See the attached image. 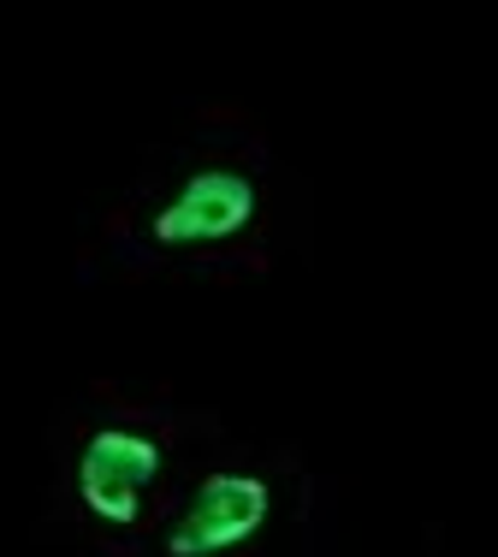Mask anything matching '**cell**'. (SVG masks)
<instances>
[{"label": "cell", "instance_id": "6da1fadb", "mask_svg": "<svg viewBox=\"0 0 498 557\" xmlns=\"http://www.w3.org/2000/svg\"><path fill=\"white\" fill-rule=\"evenodd\" d=\"M166 474H173V457L149 428V416H96L72 450V504L108 540L149 534L161 516Z\"/></svg>", "mask_w": 498, "mask_h": 557}, {"label": "cell", "instance_id": "7a4b0ae2", "mask_svg": "<svg viewBox=\"0 0 498 557\" xmlns=\"http://www.w3.org/2000/svg\"><path fill=\"white\" fill-rule=\"evenodd\" d=\"M261 225V172L244 154H208L190 161L161 190L142 220H130V237L149 244L154 256H220L238 249Z\"/></svg>", "mask_w": 498, "mask_h": 557}, {"label": "cell", "instance_id": "3957f363", "mask_svg": "<svg viewBox=\"0 0 498 557\" xmlns=\"http://www.w3.org/2000/svg\"><path fill=\"white\" fill-rule=\"evenodd\" d=\"M273 481L261 469H208L161 534V557H238L273 522Z\"/></svg>", "mask_w": 498, "mask_h": 557}]
</instances>
